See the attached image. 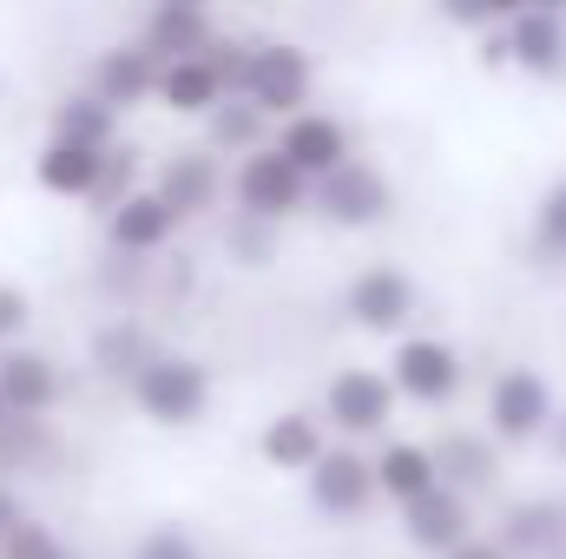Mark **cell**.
<instances>
[{"label": "cell", "mask_w": 566, "mask_h": 559, "mask_svg": "<svg viewBox=\"0 0 566 559\" xmlns=\"http://www.w3.org/2000/svg\"><path fill=\"white\" fill-rule=\"evenodd\" d=\"M238 53H244V40H211L205 53H191V60H171V66H158V106L171 113V119H205L224 93H231V80H238Z\"/></svg>", "instance_id": "obj_7"}, {"label": "cell", "mask_w": 566, "mask_h": 559, "mask_svg": "<svg viewBox=\"0 0 566 559\" xmlns=\"http://www.w3.org/2000/svg\"><path fill=\"white\" fill-rule=\"evenodd\" d=\"M27 323H33V296H27L20 283H0V349H7V342H20V336H27Z\"/></svg>", "instance_id": "obj_34"}, {"label": "cell", "mask_w": 566, "mask_h": 559, "mask_svg": "<svg viewBox=\"0 0 566 559\" xmlns=\"http://www.w3.org/2000/svg\"><path fill=\"white\" fill-rule=\"evenodd\" d=\"M441 7V20H454V27H501V20H514L527 0H434Z\"/></svg>", "instance_id": "obj_32"}, {"label": "cell", "mask_w": 566, "mask_h": 559, "mask_svg": "<svg viewBox=\"0 0 566 559\" xmlns=\"http://www.w3.org/2000/svg\"><path fill=\"white\" fill-rule=\"evenodd\" d=\"M20 520H27V500H20V487H13V481L0 474V540H7V534H13Z\"/></svg>", "instance_id": "obj_35"}, {"label": "cell", "mask_w": 566, "mask_h": 559, "mask_svg": "<svg viewBox=\"0 0 566 559\" xmlns=\"http://www.w3.org/2000/svg\"><path fill=\"white\" fill-rule=\"evenodd\" d=\"M468 534H474V500L454 494V487H428L422 500L402 507V540H409L416 553H428V559L454 553Z\"/></svg>", "instance_id": "obj_16"}, {"label": "cell", "mask_w": 566, "mask_h": 559, "mask_svg": "<svg viewBox=\"0 0 566 559\" xmlns=\"http://www.w3.org/2000/svg\"><path fill=\"white\" fill-rule=\"evenodd\" d=\"M46 454H53V428H46V415H7L0 421V474H7V481L46 467Z\"/></svg>", "instance_id": "obj_27"}, {"label": "cell", "mask_w": 566, "mask_h": 559, "mask_svg": "<svg viewBox=\"0 0 566 559\" xmlns=\"http://www.w3.org/2000/svg\"><path fill=\"white\" fill-rule=\"evenodd\" d=\"M560 507H566V500H560Z\"/></svg>", "instance_id": "obj_41"}, {"label": "cell", "mask_w": 566, "mask_h": 559, "mask_svg": "<svg viewBox=\"0 0 566 559\" xmlns=\"http://www.w3.org/2000/svg\"><path fill=\"white\" fill-rule=\"evenodd\" d=\"M303 500H310V514H323V520H363L382 494H376V461L356 447V441H343V447H323L316 461H310V474H303Z\"/></svg>", "instance_id": "obj_9"}, {"label": "cell", "mask_w": 566, "mask_h": 559, "mask_svg": "<svg viewBox=\"0 0 566 559\" xmlns=\"http://www.w3.org/2000/svg\"><path fill=\"white\" fill-rule=\"evenodd\" d=\"M396 409H402V395H396L389 369H363V362H349V369H336V376H329V389H323V409H316V415L329 421L343 441H376V434H389V428H396Z\"/></svg>", "instance_id": "obj_6"}, {"label": "cell", "mask_w": 566, "mask_h": 559, "mask_svg": "<svg viewBox=\"0 0 566 559\" xmlns=\"http://www.w3.org/2000/svg\"><path fill=\"white\" fill-rule=\"evenodd\" d=\"M316 184V178H329L343 158H356V139H349V126L336 119V113H323V106H303V113H290V119H277V139H271Z\"/></svg>", "instance_id": "obj_12"}, {"label": "cell", "mask_w": 566, "mask_h": 559, "mask_svg": "<svg viewBox=\"0 0 566 559\" xmlns=\"http://www.w3.org/2000/svg\"><path fill=\"white\" fill-rule=\"evenodd\" d=\"M224 191H231V211H238V218H258V224H277V231L290 224V218L310 211V178H303L271 139L231 165Z\"/></svg>", "instance_id": "obj_3"}, {"label": "cell", "mask_w": 566, "mask_h": 559, "mask_svg": "<svg viewBox=\"0 0 566 559\" xmlns=\"http://www.w3.org/2000/svg\"><path fill=\"white\" fill-rule=\"evenodd\" d=\"M369 461H376V494L396 500V507H409V500H422L428 487H441V467H434V447L428 441L389 434Z\"/></svg>", "instance_id": "obj_22"}, {"label": "cell", "mask_w": 566, "mask_h": 559, "mask_svg": "<svg viewBox=\"0 0 566 559\" xmlns=\"http://www.w3.org/2000/svg\"><path fill=\"white\" fill-rule=\"evenodd\" d=\"M171 238H178V211H171L151 184L126 191V198L106 211V244H113V257H133V264H145V257H158Z\"/></svg>", "instance_id": "obj_14"}, {"label": "cell", "mask_w": 566, "mask_h": 559, "mask_svg": "<svg viewBox=\"0 0 566 559\" xmlns=\"http://www.w3.org/2000/svg\"><path fill=\"white\" fill-rule=\"evenodd\" d=\"M224 257L231 264H271L277 257V224H258V218H238L231 211V224H224Z\"/></svg>", "instance_id": "obj_30"}, {"label": "cell", "mask_w": 566, "mask_h": 559, "mask_svg": "<svg viewBox=\"0 0 566 559\" xmlns=\"http://www.w3.org/2000/svg\"><path fill=\"white\" fill-rule=\"evenodd\" d=\"M434 447V467H441V487H454V494H488L494 481H501V441L481 428V434H468V428H454V434H441V441H428Z\"/></svg>", "instance_id": "obj_20"}, {"label": "cell", "mask_w": 566, "mask_h": 559, "mask_svg": "<svg viewBox=\"0 0 566 559\" xmlns=\"http://www.w3.org/2000/svg\"><path fill=\"white\" fill-rule=\"evenodd\" d=\"M310 86H316V60H310L296 40H244L231 93H244L271 126L310 106Z\"/></svg>", "instance_id": "obj_2"}, {"label": "cell", "mask_w": 566, "mask_h": 559, "mask_svg": "<svg viewBox=\"0 0 566 559\" xmlns=\"http://www.w3.org/2000/svg\"><path fill=\"white\" fill-rule=\"evenodd\" d=\"M151 349H158V342L145 336L139 323H126V316H119V323H106V329L93 336V369H99L106 382H119V389H126V382H133V369H139Z\"/></svg>", "instance_id": "obj_26"}, {"label": "cell", "mask_w": 566, "mask_h": 559, "mask_svg": "<svg viewBox=\"0 0 566 559\" xmlns=\"http://www.w3.org/2000/svg\"><path fill=\"white\" fill-rule=\"evenodd\" d=\"M46 139H73V145H113L119 139V113L93 93V86H73L53 99V119H46Z\"/></svg>", "instance_id": "obj_24"}, {"label": "cell", "mask_w": 566, "mask_h": 559, "mask_svg": "<svg viewBox=\"0 0 566 559\" xmlns=\"http://www.w3.org/2000/svg\"><path fill=\"white\" fill-rule=\"evenodd\" d=\"M441 559H507V547H501L494 534H468L454 553H441Z\"/></svg>", "instance_id": "obj_36"}, {"label": "cell", "mask_w": 566, "mask_h": 559, "mask_svg": "<svg viewBox=\"0 0 566 559\" xmlns=\"http://www.w3.org/2000/svg\"><path fill=\"white\" fill-rule=\"evenodd\" d=\"M60 395H66V369L46 349H27V342L0 349V402H7V415H53Z\"/></svg>", "instance_id": "obj_15"}, {"label": "cell", "mask_w": 566, "mask_h": 559, "mask_svg": "<svg viewBox=\"0 0 566 559\" xmlns=\"http://www.w3.org/2000/svg\"><path fill=\"white\" fill-rule=\"evenodd\" d=\"M133 559H205V553H198V540L185 527H151V534H139Z\"/></svg>", "instance_id": "obj_33"}, {"label": "cell", "mask_w": 566, "mask_h": 559, "mask_svg": "<svg viewBox=\"0 0 566 559\" xmlns=\"http://www.w3.org/2000/svg\"><path fill=\"white\" fill-rule=\"evenodd\" d=\"M0 421H7V402H0Z\"/></svg>", "instance_id": "obj_40"}, {"label": "cell", "mask_w": 566, "mask_h": 559, "mask_svg": "<svg viewBox=\"0 0 566 559\" xmlns=\"http://www.w3.org/2000/svg\"><path fill=\"white\" fill-rule=\"evenodd\" d=\"M310 211L323 218V224H336V231H369V224H382L389 211H396V184H389V171L376 165V158H343L329 178H316L310 184Z\"/></svg>", "instance_id": "obj_5"}, {"label": "cell", "mask_w": 566, "mask_h": 559, "mask_svg": "<svg viewBox=\"0 0 566 559\" xmlns=\"http://www.w3.org/2000/svg\"><path fill=\"white\" fill-rule=\"evenodd\" d=\"M99 165H106V145H73V139H46L33 151V184L46 198H66V204H86L93 184H99Z\"/></svg>", "instance_id": "obj_21"}, {"label": "cell", "mask_w": 566, "mask_h": 559, "mask_svg": "<svg viewBox=\"0 0 566 559\" xmlns=\"http://www.w3.org/2000/svg\"><path fill=\"white\" fill-rule=\"evenodd\" d=\"M126 395H133V409L151 428H191V421H205V409H211V369L198 356H185V349H151L139 369H133Z\"/></svg>", "instance_id": "obj_1"}, {"label": "cell", "mask_w": 566, "mask_h": 559, "mask_svg": "<svg viewBox=\"0 0 566 559\" xmlns=\"http://www.w3.org/2000/svg\"><path fill=\"white\" fill-rule=\"evenodd\" d=\"M547 441H554V461H566V409L554 415V428H547Z\"/></svg>", "instance_id": "obj_37"}, {"label": "cell", "mask_w": 566, "mask_h": 559, "mask_svg": "<svg viewBox=\"0 0 566 559\" xmlns=\"http://www.w3.org/2000/svg\"><path fill=\"white\" fill-rule=\"evenodd\" d=\"M151 191L178 211V224H191V218L218 211V198H224V158L205 151V145H185V151H171L151 171Z\"/></svg>", "instance_id": "obj_13"}, {"label": "cell", "mask_w": 566, "mask_h": 559, "mask_svg": "<svg viewBox=\"0 0 566 559\" xmlns=\"http://www.w3.org/2000/svg\"><path fill=\"white\" fill-rule=\"evenodd\" d=\"M86 86H93V93H99L113 113L151 106V93H158V60L145 53L139 40H119V46L93 53V66H86Z\"/></svg>", "instance_id": "obj_17"}, {"label": "cell", "mask_w": 566, "mask_h": 559, "mask_svg": "<svg viewBox=\"0 0 566 559\" xmlns=\"http://www.w3.org/2000/svg\"><path fill=\"white\" fill-rule=\"evenodd\" d=\"M494 60H501V66H514V73H527V80H560V73H566V13L521 7L514 20H501Z\"/></svg>", "instance_id": "obj_11"}, {"label": "cell", "mask_w": 566, "mask_h": 559, "mask_svg": "<svg viewBox=\"0 0 566 559\" xmlns=\"http://www.w3.org/2000/svg\"><path fill=\"white\" fill-rule=\"evenodd\" d=\"M211 40H218L211 7H185V0H151V13H145V27H139V46L158 66L191 60V53H205Z\"/></svg>", "instance_id": "obj_19"}, {"label": "cell", "mask_w": 566, "mask_h": 559, "mask_svg": "<svg viewBox=\"0 0 566 559\" xmlns=\"http://www.w3.org/2000/svg\"><path fill=\"white\" fill-rule=\"evenodd\" d=\"M0 559H73V547H66L46 520H33V514H27V520L0 540Z\"/></svg>", "instance_id": "obj_31"}, {"label": "cell", "mask_w": 566, "mask_h": 559, "mask_svg": "<svg viewBox=\"0 0 566 559\" xmlns=\"http://www.w3.org/2000/svg\"><path fill=\"white\" fill-rule=\"evenodd\" d=\"M416 309H422V283L402 264H363L343 283V316L369 336H402L416 323Z\"/></svg>", "instance_id": "obj_10"}, {"label": "cell", "mask_w": 566, "mask_h": 559, "mask_svg": "<svg viewBox=\"0 0 566 559\" xmlns=\"http://www.w3.org/2000/svg\"><path fill=\"white\" fill-rule=\"evenodd\" d=\"M185 7H211V0H185Z\"/></svg>", "instance_id": "obj_39"}, {"label": "cell", "mask_w": 566, "mask_h": 559, "mask_svg": "<svg viewBox=\"0 0 566 559\" xmlns=\"http://www.w3.org/2000/svg\"><path fill=\"white\" fill-rule=\"evenodd\" d=\"M139 184H145V178H139V145L113 139V145H106V165H99V184H93V198H86V204L106 218V211H113L126 191H139Z\"/></svg>", "instance_id": "obj_29"}, {"label": "cell", "mask_w": 566, "mask_h": 559, "mask_svg": "<svg viewBox=\"0 0 566 559\" xmlns=\"http://www.w3.org/2000/svg\"><path fill=\"white\" fill-rule=\"evenodd\" d=\"M389 382L416 409H448L468 389V356L448 336H402L396 356H389Z\"/></svg>", "instance_id": "obj_8"}, {"label": "cell", "mask_w": 566, "mask_h": 559, "mask_svg": "<svg viewBox=\"0 0 566 559\" xmlns=\"http://www.w3.org/2000/svg\"><path fill=\"white\" fill-rule=\"evenodd\" d=\"M527 7H547V13H566V0H527Z\"/></svg>", "instance_id": "obj_38"}, {"label": "cell", "mask_w": 566, "mask_h": 559, "mask_svg": "<svg viewBox=\"0 0 566 559\" xmlns=\"http://www.w3.org/2000/svg\"><path fill=\"white\" fill-rule=\"evenodd\" d=\"M264 139H271V119L244 93H224L205 113V151H218V158H244V151H258Z\"/></svg>", "instance_id": "obj_25"}, {"label": "cell", "mask_w": 566, "mask_h": 559, "mask_svg": "<svg viewBox=\"0 0 566 559\" xmlns=\"http://www.w3.org/2000/svg\"><path fill=\"white\" fill-rule=\"evenodd\" d=\"M527 244H534V257H541V264H566V178H554V184L534 198Z\"/></svg>", "instance_id": "obj_28"}, {"label": "cell", "mask_w": 566, "mask_h": 559, "mask_svg": "<svg viewBox=\"0 0 566 559\" xmlns=\"http://www.w3.org/2000/svg\"><path fill=\"white\" fill-rule=\"evenodd\" d=\"M507 559H560L566 553V507L560 500H521L507 507L501 534H494Z\"/></svg>", "instance_id": "obj_23"}, {"label": "cell", "mask_w": 566, "mask_h": 559, "mask_svg": "<svg viewBox=\"0 0 566 559\" xmlns=\"http://www.w3.org/2000/svg\"><path fill=\"white\" fill-rule=\"evenodd\" d=\"M329 447V421L316 409H277L258 428V461L271 474H310V461Z\"/></svg>", "instance_id": "obj_18"}, {"label": "cell", "mask_w": 566, "mask_h": 559, "mask_svg": "<svg viewBox=\"0 0 566 559\" xmlns=\"http://www.w3.org/2000/svg\"><path fill=\"white\" fill-rule=\"evenodd\" d=\"M560 415V395H554V382L541 376V369H527V362H507L494 382H488V434L501 441V447H534V441H547V428Z\"/></svg>", "instance_id": "obj_4"}]
</instances>
